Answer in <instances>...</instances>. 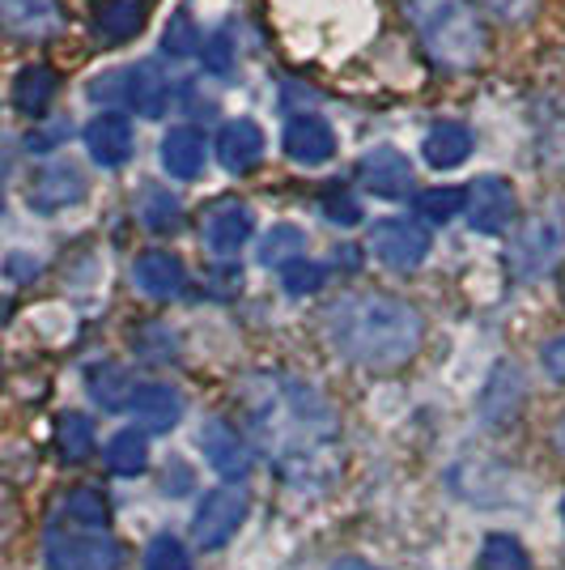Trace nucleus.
Listing matches in <instances>:
<instances>
[{
	"instance_id": "nucleus-33",
	"label": "nucleus",
	"mask_w": 565,
	"mask_h": 570,
	"mask_svg": "<svg viewBox=\"0 0 565 570\" xmlns=\"http://www.w3.org/2000/svg\"><path fill=\"white\" fill-rule=\"evenodd\" d=\"M324 264H315V261H294L289 268H285V277H281V285H285V294H315L319 285H324Z\"/></svg>"
},
{
	"instance_id": "nucleus-7",
	"label": "nucleus",
	"mask_w": 565,
	"mask_h": 570,
	"mask_svg": "<svg viewBox=\"0 0 565 570\" xmlns=\"http://www.w3.org/2000/svg\"><path fill=\"white\" fill-rule=\"evenodd\" d=\"M464 214L476 235H506L518 217V196L502 175H476L464 191Z\"/></svg>"
},
{
	"instance_id": "nucleus-15",
	"label": "nucleus",
	"mask_w": 565,
	"mask_h": 570,
	"mask_svg": "<svg viewBox=\"0 0 565 570\" xmlns=\"http://www.w3.org/2000/svg\"><path fill=\"white\" fill-rule=\"evenodd\" d=\"M281 145L289 154V163L298 167H324L331 154H336V132L324 116H294L285 124Z\"/></svg>"
},
{
	"instance_id": "nucleus-19",
	"label": "nucleus",
	"mask_w": 565,
	"mask_h": 570,
	"mask_svg": "<svg viewBox=\"0 0 565 570\" xmlns=\"http://www.w3.org/2000/svg\"><path fill=\"white\" fill-rule=\"evenodd\" d=\"M132 282L141 285V294L149 298H179L184 294V285H188V268L179 256H170V252H145L141 261L132 264Z\"/></svg>"
},
{
	"instance_id": "nucleus-12",
	"label": "nucleus",
	"mask_w": 565,
	"mask_h": 570,
	"mask_svg": "<svg viewBox=\"0 0 565 570\" xmlns=\"http://www.w3.org/2000/svg\"><path fill=\"white\" fill-rule=\"evenodd\" d=\"M65 30L60 0H0V35L9 39H51Z\"/></svg>"
},
{
	"instance_id": "nucleus-40",
	"label": "nucleus",
	"mask_w": 565,
	"mask_h": 570,
	"mask_svg": "<svg viewBox=\"0 0 565 570\" xmlns=\"http://www.w3.org/2000/svg\"><path fill=\"white\" fill-rule=\"evenodd\" d=\"M562 523H565V502H562Z\"/></svg>"
},
{
	"instance_id": "nucleus-6",
	"label": "nucleus",
	"mask_w": 565,
	"mask_h": 570,
	"mask_svg": "<svg viewBox=\"0 0 565 570\" xmlns=\"http://www.w3.org/2000/svg\"><path fill=\"white\" fill-rule=\"evenodd\" d=\"M565 256V205H544L541 214L523 222V230L511 243V268L518 282H536L548 268H557Z\"/></svg>"
},
{
	"instance_id": "nucleus-16",
	"label": "nucleus",
	"mask_w": 565,
	"mask_h": 570,
	"mask_svg": "<svg viewBox=\"0 0 565 570\" xmlns=\"http://www.w3.org/2000/svg\"><path fill=\"white\" fill-rule=\"evenodd\" d=\"M86 149L98 167L116 170L132 158V124L123 111H102L86 124Z\"/></svg>"
},
{
	"instance_id": "nucleus-25",
	"label": "nucleus",
	"mask_w": 565,
	"mask_h": 570,
	"mask_svg": "<svg viewBox=\"0 0 565 570\" xmlns=\"http://www.w3.org/2000/svg\"><path fill=\"white\" fill-rule=\"evenodd\" d=\"M303 247H307V235L298 226H272L268 235L259 238L256 247V261L264 268H281V264L303 261Z\"/></svg>"
},
{
	"instance_id": "nucleus-37",
	"label": "nucleus",
	"mask_w": 565,
	"mask_h": 570,
	"mask_svg": "<svg viewBox=\"0 0 565 570\" xmlns=\"http://www.w3.org/2000/svg\"><path fill=\"white\" fill-rule=\"evenodd\" d=\"M541 362H544V371L553 375L557 383H565V336H553L548 345L541 350Z\"/></svg>"
},
{
	"instance_id": "nucleus-26",
	"label": "nucleus",
	"mask_w": 565,
	"mask_h": 570,
	"mask_svg": "<svg viewBox=\"0 0 565 570\" xmlns=\"http://www.w3.org/2000/svg\"><path fill=\"white\" fill-rule=\"evenodd\" d=\"M149 464V443L141 430H119L116 439L107 443V469L119 476H137Z\"/></svg>"
},
{
	"instance_id": "nucleus-11",
	"label": "nucleus",
	"mask_w": 565,
	"mask_h": 570,
	"mask_svg": "<svg viewBox=\"0 0 565 570\" xmlns=\"http://www.w3.org/2000/svg\"><path fill=\"white\" fill-rule=\"evenodd\" d=\"M357 184L383 200H408L413 196V163L391 145H375L357 158Z\"/></svg>"
},
{
	"instance_id": "nucleus-1",
	"label": "nucleus",
	"mask_w": 565,
	"mask_h": 570,
	"mask_svg": "<svg viewBox=\"0 0 565 570\" xmlns=\"http://www.w3.org/2000/svg\"><path fill=\"white\" fill-rule=\"evenodd\" d=\"M328 341L366 371H396L422 350V315L396 294H345L324 315Z\"/></svg>"
},
{
	"instance_id": "nucleus-29",
	"label": "nucleus",
	"mask_w": 565,
	"mask_h": 570,
	"mask_svg": "<svg viewBox=\"0 0 565 570\" xmlns=\"http://www.w3.org/2000/svg\"><path fill=\"white\" fill-rule=\"evenodd\" d=\"M476 567H480V570H532V558H527V549L518 546L515 537H502V532H494V537L480 546Z\"/></svg>"
},
{
	"instance_id": "nucleus-32",
	"label": "nucleus",
	"mask_w": 565,
	"mask_h": 570,
	"mask_svg": "<svg viewBox=\"0 0 565 570\" xmlns=\"http://www.w3.org/2000/svg\"><path fill=\"white\" fill-rule=\"evenodd\" d=\"M145 570H191V558L184 541L175 537H153L145 549Z\"/></svg>"
},
{
	"instance_id": "nucleus-24",
	"label": "nucleus",
	"mask_w": 565,
	"mask_h": 570,
	"mask_svg": "<svg viewBox=\"0 0 565 570\" xmlns=\"http://www.w3.org/2000/svg\"><path fill=\"white\" fill-rule=\"evenodd\" d=\"M51 95H56V72L48 65H26V69H18V77H13V107L22 116L39 119L48 111Z\"/></svg>"
},
{
	"instance_id": "nucleus-22",
	"label": "nucleus",
	"mask_w": 565,
	"mask_h": 570,
	"mask_svg": "<svg viewBox=\"0 0 565 570\" xmlns=\"http://www.w3.org/2000/svg\"><path fill=\"white\" fill-rule=\"evenodd\" d=\"M422 158L434 170H455L472 158V132L464 124H434L422 141Z\"/></svg>"
},
{
	"instance_id": "nucleus-18",
	"label": "nucleus",
	"mask_w": 565,
	"mask_h": 570,
	"mask_svg": "<svg viewBox=\"0 0 565 570\" xmlns=\"http://www.w3.org/2000/svg\"><path fill=\"white\" fill-rule=\"evenodd\" d=\"M128 409H132V417H137L145 430L166 434V430L179 426V417H184V396H179L170 383H137Z\"/></svg>"
},
{
	"instance_id": "nucleus-4",
	"label": "nucleus",
	"mask_w": 565,
	"mask_h": 570,
	"mask_svg": "<svg viewBox=\"0 0 565 570\" xmlns=\"http://www.w3.org/2000/svg\"><path fill=\"white\" fill-rule=\"evenodd\" d=\"M425 56L443 69H472L485 56V26L468 0H400Z\"/></svg>"
},
{
	"instance_id": "nucleus-3",
	"label": "nucleus",
	"mask_w": 565,
	"mask_h": 570,
	"mask_svg": "<svg viewBox=\"0 0 565 570\" xmlns=\"http://www.w3.org/2000/svg\"><path fill=\"white\" fill-rule=\"evenodd\" d=\"M48 570H123L111 511L98 490H72L48 523Z\"/></svg>"
},
{
	"instance_id": "nucleus-13",
	"label": "nucleus",
	"mask_w": 565,
	"mask_h": 570,
	"mask_svg": "<svg viewBox=\"0 0 565 570\" xmlns=\"http://www.w3.org/2000/svg\"><path fill=\"white\" fill-rule=\"evenodd\" d=\"M200 452H205V460H209L226 481H242V476L251 473V464H256L247 439H242L230 422H221V417H209V422L200 426Z\"/></svg>"
},
{
	"instance_id": "nucleus-41",
	"label": "nucleus",
	"mask_w": 565,
	"mask_h": 570,
	"mask_svg": "<svg viewBox=\"0 0 565 570\" xmlns=\"http://www.w3.org/2000/svg\"><path fill=\"white\" fill-rule=\"evenodd\" d=\"M0 209H4V196H0Z\"/></svg>"
},
{
	"instance_id": "nucleus-31",
	"label": "nucleus",
	"mask_w": 565,
	"mask_h": 570,
	"mask_svg": "<svg viewBox=\"0 0 565 570\" xmlns=\"http://www.w3.org/2000/svg\"><path fill=\"white\" fill-rule=\"evenodd\" d=\"M162 48H166V56H175V60H188V56H196V51L205 48V43H200V30H196V18H191L188 4H184V9L170 18Z\"/></svg>"
},
{
	"instance_id": "nucleus-21",
	"label": "nucleus",
	"mask_w": 565,
	"mask_h": 570,
	"mask_svg": "<svg viewBox=\"0 0 565 570\" xmlns=\"http://www.w3.org/2000/svg\"><path fill=\"white\" fill-rule=\"evenodd\" d=\"M90 22L107 43L137 39L145 26V0H95L90 4Z\"/></svg>"
},
{
	"instance_id": "nucleus-30",
	"label": "nucleus",
	"mask_w": 565,
	"mask_h": 570,
	"mask_svg": "<svg viewBox=\"0 0 565 570\" xmlns=\"http://www.w3.org/2000/svg\"><path fill=\"white\" fill-rule=\"evenodd\" d=\"M413 205H417V217H425V222H455V217L464 214V188L417 191Z\"/></svg>"
},
{
	"instance_id": "nucleus-5",
	"label": "nucleus",
	"mask_w": 565,
	"mask_h": 570,
	"mask_svg": "<svg viewBox=\"0 0 565 570\" xmlns=\"http://www.w3.org/2000/svg\"><path fill=\"white\" fill-rule=\"evenodd\" d=\"M170 81L158 65H132V69H111L86 86V95L107 111H132L145 119H162L170 111Z\"/></svg>"
},
{
	"instance_id": "nucleus-35",
	"label": "nucleus",
	"mask_w": 565,
	"mask_h": 570,
	"mask_svg": "<svg viewBox=\"0 0 565 570\" xmlns=\"http://www.w3.org/2000/svg\"><path fill=\"white\" fill-rule=\"evenodd\" d=\"M324 214H328L336 226H354V222H361V209H357V200L345 188H331L328 196H324Z\"/></svg>"
},
{
	"instance_id": "nucleus-20",
	"label": "nucleus",
	"mask_w": 565,
	"mask_h": 570,
	"mask_svg": "<svg viewBox=\"0 0 565 570\" xmlns=\"http://www.w3.org/2000/svg\"><path fill=\"white\" fill-rule=\"evenodd\" d=\"M205 158H209V141L200 128H170L162 137V167L175 175V179H196L205 170Z\"/></svg>"
},
{
	"instance_id": "nucleus-10",
	"label": "nucleus",
	"mask_w": 565,
	"mask_h": 570,
	"mask_svg": "<svg viewBox=\"0 0 565 570\" xmlns=\"http://www.w3.org/2000/svg\"><path fill=\"white\" fill-rule=\"evenodd\" d=\"M247 520V494L242 490H212L196 507L191 537L200 549H221Z\"/></svg>"
},
{
	"instance_id": "nucleus-39",
	"label": "nucleus",
	"mask_w": 565,
	"mask_h": 570,
	"mask_svg": "<svg viewBox=\"0 0 565 570\" xmlns=\"http://www.w3.org/2000/svg\"><path fill=\"white\" fill-rule=\"evenodd\" d=\"M557 448H562V455H565V417L557 422Z\"/></svg>"
},
{
	"instance_id": "nucleus-34",
	"label": "nucleus",
	"mask_w": 565,
	"mask_h": 570,
	"mask_svg": "<svg viewBox=\"0 0 565 570\" xmlns=\"http://www.w3.org/2000/svg\"><path fill=\"white\" fill-rule=\"evenodd\" d=\"M200 56H205V65H209V72H217V77H226V72L235 69V39L226 35V26L212 35L209 43L200 48Z\"/></svg>"
},
{
	"instance_id": "nucleus-17",
	"label": "nucleus",
	"mask_w": 565,
	"mask_h": 570,
	"mask_svg": "<svg viewBox=\"0 0 565 570\" xmlns=\"http://www.w3.org/2000/svg\"><path fill=\"white\" fill-rule=\"evenodd\" d=\"M217 163L230 170V175H247L264 163V132L251 119H230L221 124L217 132Z\"/></svg>"
},
{
	"instance_id": "nucleus-14",
	"label": "nucleus",
	"mask_w": 565,
	"mask_h": 570,
	"mask_svg": "<svg viewBox=\"0 0 565 570\" xmlns=\"http://www.w3.org/2000/svg\"><path fill=\"white\" fill-rule=\"evenodd\" d=\"M86 175L77 163L69 158H60V163H48V167L34 175V184H30V209H39V214H56V209H69L77 200H86Z\"/></svg>"
},
{
	"instance_id": "nucleus-28",
	"label": "nucleus",
	"mask_w": 565,
	"mask_h": 570,
	"mask_svg": "<svg viewBox=\"0 0 565 570\" xmlns=\"http://www.w3.org/2000/svg\"><path fill=\"white\" fill-rule=\"evenodd\" d=\"M56 443L65 460H86L95 452V422L86 413H60L56 417Z\"/></svg>"
},
{
	"instance_id": "nucleus-36",
	"label": "nucleus",
	"mask_w": 565,
	"mask_h": 570,
	"mask_svg": "<svg viewBox=\"0 0 565 570\" xmlns=\"http://www.w3.org/2000/svg\"><path fill=\"white\" fill-rule=\"evenodd\" d=\"M494 18H502V22H527L532 13H536V0H480Z\"/></svg>"
},
{
	"instance_id": "nucleus-38",
	"label": "nucleus",
	"mask_w": 565,
	"mask_h": 570,
	"mask_svg": "<svg viewBox=\"0 0 565 570\" xmlns=\"http://www.w3.org/2000/svg\"><path fill=\"white\" fill-rule=\"evenodd\" d=\"M331 570H383V567H370V562H361V558H345V562H336Z\"/></svg>"
},
{
	"instance_id": "nucleus-2",
	"label": "nucleus",
	"mask_w": 565,
	"mask_h": 570,
	"mask_svg": "<svg viewBox=\"0 0 565 570\" xmlns=\"http://www.w3.org/2000/svg\"><path fill=\"white\" fill-rule=\"evenodd\" d=\"M251 422L264 452L281 464L285 473H303L315 460H324L336 439V413L328 401L303 380H268L251 401Z\"/></svg>"
},
{
	"instance_id": "nucleus-27",
	"label": "nucleus",
	"mask_w": 565,
	"mask_h": 570,
	"mask_svg": "<svg viewBox=\"0 0 565 570\" xmlns=\"http://www.w3.org/2000/svg\"><path fill=\"white\" fill-rule=\"evenodd\" d=\"M132 387L137 383L128 380V371L116 366V362H98L95 371H90V396L102 409H123V404L132 401Z\"/></svg>"
},
{
	"instance_id": "nucleus-8",
	"label": "nucleus",
	"mask_w": 565,
	"mask_h": 570,
	"mask_svg": "<svg viewBox=\"0 0 565 570\" xmlns=\"http://www.w3.org/2000/svg\"><path fill=\"white\" fill-rule=\"evenodd\" d=\"M370 252L378 264H387L396 273L417 268L429 256V230L413 217H383L370 226Z\"/></svg>"
},
{
	"instance_id": "nucleus-23",
	"label": "nucleus",
	"mask_w": 565,
	"mask_h": 570,
	"mask_svg": "<svg viewBox=\"0 0 565 570\" xmlns=\"http://www.w3.org/2000/svg\"><path fill=\"white\" fill-rule=\"evenodd\" d=\"M137 217H141L145 230L170 235V230L184 226V205H179V196H175L170 188L149 184V188H141V196H137Z\"/></svg>"
},
{
	"instance_id": "nucleus-9",
	"label": "nucleus",
	"mask_w": 565,
	"mask_h": 570,
	"mask_svg": "<svg viewBox=\"0 0 565 570\" xmlns=\"http://www.w3.org/2000/svg\"><path fill=\"white\" fill-rule=\"evenodd\" d=\"M200 235H205V247L217 261H235L238 252L251 243V235H256V217H251V209L242 200L221 196V200H212L209 209H205Z\"/></svg>"
}]
</instances>
